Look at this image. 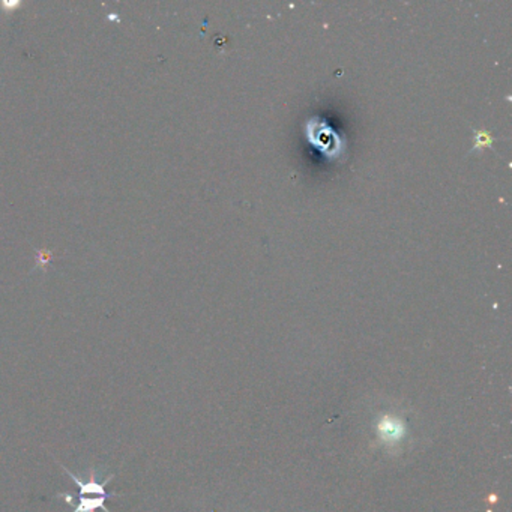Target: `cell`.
<instances>
[{
    "instance_id": "cell-1",
    "label": "cell",
    "mask_w": 512,
    "mask_h": 512,
    "mask_svg": "<svg viewBox=\"0 0 512 512\" xmlns=\"http://www.w3.org/2000/svg\"><path fill=\"white\" fill-rule=\"evenodd\" d=\"M59 466H61V467L65 470L66 475L70 476V480H71L72 482H75V484L79 485V489H80V498H83V496L86 498V496H90V494H94V496H103V498H107V499H110V498H117V496H123L122 493H108V491H107V485L110 484V481L114 480L116 475H110L108 478H105V480H104L103 482H98V481L95 480V470H94V469H90V475H89L90 478H89V481L85 482V481H81L79 476H75L72 472H70V470L66 469L65 466H62L61 463H59Z\"/></svg>"
},
{
    "instance_id": "cell-2",
    "label": "cell",
    "mask_w": 512,
    "mask_h": 512,
    "mask_svg": "<svg viewBox=\"0 0 512 512\" xmlns=\"http://www.w3.org/2000/svg\"><path fill=\"white\" fill-rule=\"evenodd\" d=\"M322 131L320 132H309L311 136V141L314 143V146H317L322 152L327 155H337L341 150V145L338 143V137L326 123L320 122Z\"/></svg>"
},
{
    "instance_id": "cell-3",
    "label": "cell",
    "mask_w": 512,
    "mask_h": 512,
    "mask_svg": "<svg viewBox=\"0 0 512 512\" xmlns=\"http://www.w3.org/2000/svg\"><path fill=\"white\" fill-rule=\"evenodd\" d=\"M56 498L63 500L65 503H68V505L74 506L72 512H96L98 509L104 511V512H110L105 506L107 498H103V496H95L94 499H88V498L83 496V498H80L79 503H74L71 500L70 493H57Z\"/></svg>"
}]
</instances>
